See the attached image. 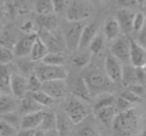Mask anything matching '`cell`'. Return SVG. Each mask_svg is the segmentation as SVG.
Here are the masks:
<instances>
[{
    "label": "cell",
    "mask_w": 146,
    "mask_h": 136,
    "mask_svg": "<svg viewBox=\"0 0 146 136\" xmlns=\"http://www.w3.org/2000/svg\"><path fill=\"white\" fill-rule=\"evenodd\" d=\"M140 123L139 113L134 108L125 112L117 113L111 125L117 136H131L137 130Z\"/></svg>",
    "instance_id": "cell-1"
},
{
    "label": "cell",
    "mask_w": 146,
    "mask_h": 136,
    "mask_svg": "<svg viewBox=\"0 0 146 136\" xmlns=\"http://www.w3.org/2000/svg\"><path fill=\"white\" fill-rule=\"evenodd\" d=\"M65 112L74 125L82 123L88 115V110L85 102L77 98H71L65 106Z\"/></svg>",
    "instance_id": "cell-2"
},
{
    "label": "cell",
    "mask_w": 146,
    "mask_h": 136,
    "mask_svg": "<svg viewBox=\"0 0 146 136\" xmlns=\"http://www.w3.org/2000/svg\"><path fill=\"white\" fill-rule=\"evenodd\" d=\"M86 24L84 22H68L64 28V43L71 51L79 49L81 35Z\"/></svg>",
    "instance_id": "cell-3"
},
{
    "label": "cell",
    "mask_w": 146,
    "mask_h": 136,
    "mask_svg": "<svg viewBox=\"0 0 146 136\" xmlns=\"http://www.w3.org/2000/svg\"><path fill=\"white\" fill-rule=\"evenodd\" d=\"M92 13V8L87 2L81 0H73L68 5L66 18L68 22H84Z\"/></svg>",
    "instance_id": "cell-4"
},
{
    "label": "cell",
    "mask_w": 146,
    "mask_h": 136,
    "mask_svg": "<svg viewBox=\"0 0 146 136\" xmlns=\"http://www.w3.org/2000/svg\"><path fill=\"white\" fill-rule=\"evenodd\" d=\"M35 74L41 80V82H44L57 80H66L69 73L64 66H50L43 64L38 67Z\"/></svg>",
    "instance_id": "cell-5"
},
{
    "label": "cell",
    "mask_w": 146,
    "mask_h": 136,
    "mask_svg": "<svg viewBox=\"0 0 146 136\" xmlns=\"http://www.w3.org/2000/svg\"><path fill=\"white\" fill-rule=\"evenodd\" d=\"M86 84H87L90 94L98 92V94L106 92V90L110 88V82L106 75L100 73V72H90L85 78Z\"/></svg>",
    "instance_id": "cell-6"
},
{
    "label": "cell",
    "mask_w": 146,
    "mask_h": 136,
    "mask_svg": "<svg viewBox=\"0 0 146 136\" xmlns=\"http://www.w3.org/2000/svg\"><path fill=\"white\" fill-rule=\"evenodd\" d=\"M129 51H130V44H129V39H127L126 37L119 36L110 46V55L113 56L120 63L129 62Z\"/></svg>",
    "instance_id": "cell-7"
},
{
    "label": "cell",
    "mask_w": 146,
    "mask_h": 136,
    "mask_svg": "<svg viewBox=\"0 0 146 136\" xmlns=\"http://www.w3.org/2000/svg\"><path fill=\"white\" fill-rule=\"evenodd\" d=\"M106 76L111 82H121L122 78V65L112 55H108L104 60Z\"/></svg>",
    "instance_id": "cell-8"
},
{
    "label": "cell",
    "mask_w": 146,
    "mask_h": 136,
    "mask_svg": "<svg viewBox=\"0 0 146 136\" xmlns=\"http://www.w3.org/2000/svg\"><path fill=\"white\" fill-rule=\"evenodd\" d=\"M130 51H129V63L134 68H144L146 66V48L135 41L129 40Z\"/></svg>",
    "instance_id": "cell-9"
},
{
    "label": "cell",
    "mask_w": 146,
    "mask_h": 136,
    "mask_svg": "<svg viewBox=\"0 0 146 136\" xmlns=\"http://www.w3.org/2000/svg\"><path fill=\"white\" fill-rule=\"evenodd\" d=\"M41 90L46 92L53 100H57V98H65L68 92V88L65 80H57V81L44 82Z\"/></svg>",
    "instance_id": "cell-10"
},
{
    "label": "cell",
    "mask_w": 146,
    "mask_h": 136,
    "mask_svg": "<svg viewBox=\"0 0 146 136\" xmlns=\"http://www.w3.org/2000/svg\"><path fill=\"white\" fill-rule=\"evenodd\" d=\"M11 94L18 98H22L28 92V79L21 74L12 73L10 81Z\"/></svg>",
    "instance_id": "cell-11"
},
{
    "label": "cell",
    "mask_w": 146,
    "mask_h": 136,
    "mask_svg": "<svg viewBox=\"0 0 146 136\" xmlns=\"http://www.w3.org/2000/svg\"><path fill=\"white\" fill-rule=\"evenodd\" d=\"M36 38L37 34H30L19 39L13 48L14 56L18 58H26L30 56L31 50H32V47L34 45Z\"/></svg>",
    "instance_id": "cell-12"
},
{
    "label": "cell",
    "mask_w": 146,
    "mask_h": 136,
    "mask_svg": "<svg viewBox=\"0 0 146 136\" xmlns=\"http://www.w3.org/2000/svg\"><path fill=\"white\" fill-rule=\"evenodd\" d=\"M134 18V13L130 9L119 8L116 12V21L118 23L120 30L125 34L132 32V22Z\"/></svg>",
    "instance_id": "cell-13"
},
{
    "label": "cell",
    "mask_w": 146,
    "mask_h": 136,
    "mask_svg": "<svg viewBox=\"0 0 146 136\" xmlns=\"http://www.w3.org/2000/svg\"><path fill=\"white\" fill-rule=\"evenodd\" d=\"M71 90L72 94H74V96L79 98V100H82L84 102H88V100H90L92 94H90V90H88L84 78H76L73 81V82H72Z\"/></svg>",
    "instance_id": "cell-14"
},
{
    "label": "cell",
    "mask_w": 146,
    "mask_h": 136,
    "mask_svg": "<svg viewBox=\"0 0 146 136\" xmlns=\"http://www.w3.org/2000/svg\"><path fill=\"white\" fill-rule=\"evenodd\" d=\"M20 98L13 94H1L0 96V116L7 113L15 112L19 108Z\"/></svg>",
    "instance_id": "cell-15"
},
{
    "label": "cell",
    "mask_w": 146,
    "mask_h": 136,
    "mask_svg": "<svg viewBox=\"0 0 146 136\" xmlns=\"http://www.w3.org/2000/svg\"><path fill=\"white\" fill-rule=\"evenodd\" d=\"M44 111L39 110L36 112H32L29 114H25L21 117V123H20V128L22 129H33L37 130V128L40 127L42 122Z\"/></svg>",
    "instance_id": "cell-16"
},
{
    "label": "cell",
    "mask_w": 146,
    "mask_h": 136,
    "mask_svg": "<svg viewBox=\"0 0 146 136\" xmlns=\"http://www.w3.org/2000/svg\"><path fill=\"white\" fill-rule=\"evenodd\" d=\"M98 33V28L96 23H90L85 25L81 35L79 49H82V50L87 49L88 45L90 44V42H92V40L96 37V35Z\"/></svg>",
    "instance_id": "cell-17"
},
{
    "label": "cell",
    "mask_w": 146,
    "mask_h": 136,
    "mask_svg": "<svg viewBox=\"0 0 146 136\" xmlns=\"http://www.w3.org/2000/svg\"><path fill=\"white\" fill-rule=\"evenodd\" d=\"M12 71L9 65H0V94H11L10 81Z\"/></svg>",
    "instance_id": "cell-18"
},
{
    "label": "cell",
    "mask_w": 146,
    "mask_h": 136,
    "mask_svg": "<svg viewBox=\"0 0 146 136\" xmlns=\"http://www.w3.org/2000/svg\"><path fill=\"white\" fill-rule=\"evenodd\" d=\"M73 122L68 117L66 112L57 113V125L56 130L58 131L60 136H69L73 129Z\"/></svg>",
    "instance_id": "cell-19"
},
{
    "label": "cell",
    "mask_w": 146,
    "mask_h": 136,
    "mask_svg": "<svg viewBox=\"0 0 146 136\" xmlns=\"http://www.w3.org/2000/svg\"><path fill=\"white\" fill-rule=\"evenodd\" d=\"M120 27L117 23L116 19L113 17H110L106 19L104 27V35L108 41H114L120 35Z\"/></svg>",
    "instance_id": "cell-20"
},
{
    "label": "cell",
    "mask_w": 146,
    "mask_h": 136,
    "mask_svg": "<svg viewBox=\"0 0 146 136\" xmlns=\"http://www.w3.org/2000/svg\"><path fill=\"white\" fill-rule=\"evenodd\" d=\"M42 110V106L38 104L32 98H30L28 94H26L24 98H20V103L18 111L21 114H29L32 112H36V111Z\"/></svg>",
    "instance_id": "cell-21"
},
{
    "label": "cell",
    "mask_w": 146,
    "mask_h": 136,
    "mask_svg": "<svg viewBox=\"0 0 146 136\" xmlns=\"http://www.w3.org/2000/svg\"><path fill=\"white\" fill-rule=\"evenodd\" d=\"M39 26L41 29L48 32L53 33L58 28V19L55 14H49V15H39L37 18Z\"/></svg>",
    "instance_id": "cell-22"
},
{
    "label": "cell",
    "mask_w": 146,
    "mask_h": 136,
    "mask_svg": "<svg viewBox=\"0 0 146 136\" xmlns=\"http://www.w3.org/2000/svg\"><path fill=\"white\" fill-rule=\"evenodd\" d=\"M49 53L48 48L46 45L43 43V41L37 36L36 40L34 42V45L32 47V50L30 53V57L32 61H42L45 58V56Z\"/></svg>",
    "instance_id": "cell-23"
},
{
    "label": "cell",
    "mask_w": 146,
    "mask_h": 136,
    "mask_svg": "<svg viewBox=\"0 0 146 136\" xmlns=\"http://www.w3.org/2000/svg\"><path fill=\"white\" fill-rule=\"evenodd\" d=\"M115 100L116 98H114V96L110 94V92H102V94H100L98 98H96V102H94V111L98 110L100 108L106 107V106H113L114 103H115Z\"/></svg>",
    "instance_id": "cell-24"
},
{
    "label": "cell",
    "mask_w": 146,
    "mask_h": 136,
    "mask_svg": "<svg viewBox=\"0 0 146 136\" xmlns=\"http://www.w3.org/2000/svg\"><path fill=\"white\" fill-rule=\"evenodd\" d=\"M17 41L18 40L16 39L15 33L13 32L12 29L3 28V30L0 33V44H1L2 47H5V48L11 49L12 50Z\"/></svg>",
    "instance_id": "cell-25"
},
{
    "label": "cell",
    "mask_w": 146,
    "mask_h": 136,
    "mask_svg": "<svg viewBox=\"0 0 146 136\" xmlns=\"http://www.w3.org/2000/svg\"><path fill=\"white\" fill-rule=\"evenodd\" d=\"M57 125V113L53 112V111H44V115H43L42 122L40 124V130L44 131H49L53 130V129H56Z\"/></svg>",
    "instance_id": "cell-26"
},
{
    "label": "cell",
    "mask_w": 146,
    "mask_h": 136,
    "mask_svg": "<svg viewBox=\"0 0 146 136\" xmlns=\"http://www.w3.org/2000/svg\"><path fill=\"white\" fill-rule=\"evenodd\" d=\"M27 94L32 98L35 102L38 104H40L42 107L46 106V107H50L55 103V100H53L51 96H49L46 92L43 90H38V92H27Z\"/></svg>",
    "instance_id": "cell-27"
},
{
    "label": "cell",
    "mask_w": 146,
    "mask_h": 136,
    "mask_svg": "<svg viewBox=\"0 0 146 136\" xmlns=\"http://www.w3.org/2000/svg\"><path fill=\"white\" fill-rule=\"evenodd\" d=\"M96 116L104 124H111L112 120L116 115V111L114 106H106L96 111Z\"/></svg>",
    "instance_id": "cell-28"
},
{
    "label": "cell",
    "mask_w": 146,
    "mask_h": 136,
    "mask_svg": "<svg viewBox=\"0 0 146 136\" xmlns=\"http://www.w3.org/2000/svg\"><path fill=\"white\" fill-rule=\"evenodd\" d=\"M121 82L126 86H131L137 84L136 75H135V68L131 65H126L122 67V78Z\"/></svg>",
    "instance_id": "cell-29"
},
{
    "label": "cell",
    "mask_w": 146,
    "mask_h": 136,
    "mask_svg": "<svg viewBox=\"0 0 146 136\" xmlns=\"http://www.w3.org/2000/svg\"><path fill=\"white\" fill-rule=\"evenodd\" d=\"M43 64L50 66H64L66 63V57L63 53L49 52L42 60Z\"/></svg>",
    "instance_id": "cell-30"
},
{
    "label": "cell",
    "mask_w": 146,
    "mask_h": 136,
    "mask_svg": "<svg viewBox=\"0 0 146 136\" xmlns=\"http://www.w3.org/2000/svg\"><path fill=\"white\" fill-rule=\"evenodd\" d=\"M35 9L39 15H49L54 14L52 0H37L35 4Z\"/></svg>",
    "instance_id": "cell-31"
},
{
    "label": "cell",
    "mask_w": 146,
    "mask_h": 136,
    "mask_svg": "<svg viewBox=\"0 0 146 136\" xmlns=\"http://www.w3.org/2000/svg\"><path fill=\"white\" fill-rule=\"evenodd\" d=\"M88 51L92 53V55H98L104 50V38L102 34L98 33L94 39L92 40L90 44L88 45Z\"/></svg>",
    "instance_id": "cell-32"
},
{
    "label": "cell",
    "mask_w": 146,
    "mask_h": 136,
    "mask_svg": "<svg viewBox=\"0 0 146 136\" xmlns=\"http://www.w3.org/2000/svg\"><path fill=\"white\" fill-rule=\"evenodd\" d=\"M92 53L90 51H83V52L79 53L72 59V63L75 67L78 68H83L86 67L92 60Z\"/></svg>",
    "instance_id": "cell-33"
},
{
    "label": "cell",
    "mask_w": 146,
    "mask_h": 136,
    "mask_svg": "<svg viewBox=\"0 0 146 136\" xmlns=\"http://www.w3.org/2000/svg\"><path fill=\"white\" fill-rule=\"evenodd\" d=\"M21 117L19 113L15 112H11V113H7V114L1 115L0 118L3 121H5L6 123H8L9 125H11L12 127L16 129L20 128V123H21Z\"/></svg>",
    "instance_id": "cell-34"
},
{
    "label": "cell",
    "mask_w": 146,
    "mask_h": 136,
    "mask_svg": "<svg viewBox=\"0 0 146 136\" xmlns=\"http://www.w3.org/2000/svg\"><path fill=\"white\" fill-rule=\"evenodd\" d=\"M42 84L43 82H41V80L37 77V75L35 73L31 74L28 78V92H38V90H42Z\"/></svg>",
    "instance_id": "cell-35"
},
{
    "label": "cell",
    "mask_w": 146,
    "mask_h": 136,
    "mask_svg": "<svg viewBox=\"0 0 146 136\" xmlns=\"http://www.w3.org/2000/svg\"><path fill=\"white\" fill-rule=\"evenodd\" d=\"M146 24V17L145 14L142 12H138V13L134 14V18H133L132 22V31L135 33H138Z\"/></svg>",
    "instance_id": "cell-36"
},
{
    "label": "cell",
    "mask_w": 146,
    "mask_h": 136,
    "mask_svg": "<svg viewBox=\"0 0 146 136\" xmlns=\"http://www.w3.org/2000/svg\"><path fill=\"white\" fill-rule=\"evenodd\" d=\"M14 54L11 49L0 46V65H9L13 61Z\"/></svg>",
    "instance_id": "cell-37"
},
{
    "label": "cell",
    "mask_w": 146,
    "mask_h": 136,
    "mask_svg": "<svg viewBox=\"0 0 146 136\" xmlns=\"http://www.w3.org/2000/svg\"><path fill=\"white\" fill-rule=\"evenodd\" d=\"M114 109L116 111V114L117 113H121V112H125V111H128L130 109L133 108V105L128 102L127 100H125L124 98H118L117 100H115V103H114Z\"/></svg>",
    "instance_id": "cell-38"
},
{
    "label": "cell",
    "mask_w": 146,
    "mask_h": 136,
    "mask_svg": "<svg viewBox=\"0 0 146 136\" xmlns=\"http://www.w3.org/2000/svg\"><path fill=\"white\" fill-rule=\"evenodd\" d=\"M17 130L0 118V136H15Z\"/></svg>",
    "instance_id": "cell-39"
},
{
    "label": "cell",
    "mask_w": 146,
    "mask_h": 136,
    "mask_svg": "<svg viewBox=\"0 0 146 136\" xmlns=\"http://www.w3.org/2000/svg\"><path fill=\"white\" fill-rule=\"evenodd\" d=\"M121 98H124V100H127L128 102H130L132 105H134V104H136V103H139V102H141V100H142L141 96H139L138 94H136L135 92H131L130 90H125V92H123L122 94H121Z\"/></svg>",
    "instance_id": "cell-40"
},
{
    "label": "cell",
    "mask_w": 146,
    "mask_h": 136,
    "mask_svg": "<svg viewBox=\"0 0 146 136\" xmlns=\"http://www.w3.org/2000/svg\"><path fill=\"white\" fill-rule=\"evenodd\" d=\"M18 67H19L20 71L25 75V74H33L32 71L34 69V66H33L32 60L31 61H28V60H22L21 62H19L18 64ZM23 75V76H24Z\"/></svg>",
    "instance_id": "cell-41"
},
{
    "label": "cell",
    "mask_w": 146,
    "mask_h": 136,
    "mask_svg": "<svg viewBox=\"0 0 146 136\" xmlns=\"http://www.w3.org/2000/svg\"><path fill=\"white\" fill-rule=\"evenodd\" d=\"M136 82L139 86H144L146 84V74L143 68H135Z\"/></svg>",
    "instance_id": "cell-42"
},
{
    "label": "cell",
    "mask_w": 146,
    "mask_h": 136,
    "mask_svg": "<svg viewBox=\"0 0 146 136\" xmlns=\"http://www.w3.org/2000/svg\"><path fill=\"white\" fill-rule=\"evenodd\" d=\"M78 136H100V133L92 126H85L80 129L78 132Z\"/></svg>",
    "instance_id": "cell-43"
},
{
    "label": "cell",
    "mask_w": 146,
    "mask_h": 136,
    "mask_svg": "<svg viewBox=\"0 0 146 136\" xmlns=\"http://www.w3.org/2000/svg\"><path fill=\"white\" fill-rule=\"evenodd\" d=\"M116 2L120 6V8H126V9H130V8L138 6L137 0H116Z\"/></svg>",
    "instance_id": "cell-44"
},
{
    "label": "cell",
    "mask_w": 146,
    "mask_h": 136,
    "mask_svg": "<svg viewBox=\"0 0 146 136\" xmlns=\"http://www.w3.org/2000/svg\"><path fill=\"white\" fill-rule=\"evenodd\" d=\"M52 4L55 13H60L65 9L66 5H67V1L66 0H52Z\"/></svg>",
    "instance_id": "cell-45"
},
{
    "label": "cell",
    "mask_w": 146,
    "mask_h": 136,
    "mask_svg": "<svg viewBox=\"0 0 146 136\" xmlns=\"http://www.w3.org/2000/svg\"><path fill=\"white\" fill-rule=\"evenodd\" d=\"M136 34H137V38L135 41H136L138 44H140L142 47L146 48V24L144 27L141 29L138 33H136Z\"/></svg>",
    "instance_id": "cell-46"
},
{
    "label": "cell",
    "mask_w": 146,
    "mask_h": 136,
    "mask_svg": "<svg viewBox=\"0 0 146 136\" xmlns=\"http://www.w3.org/2000/svg\"><path fill=\"white\" fill-rule=\"evenodd\" d=\"M34 28H35V25L34 23H33L32 21H28L26 22L25 24H23L22 25V31H24L25 33H28V34H35L34 33Z\"/></svg>",
    "instance_id": "cell-47"
},
{
    "label": "cell",
    "mask_w": 146,
    "mask_h": 136,
    "mask_svg": "<svg viewBox=\"0 0 146 136\" xmlns=\"http://www.w3.org/2000/svg\"><path fill=\"white\" fill-rule=\"evenodd\" d=\"M36 130H33V129H22L19 128L16 132L15 136H34Z\"/></svg>",
    "instance_id": "cell-48"
},
{
    "label": "cell",
    "mask_w": 146,
    "mask_h": 136,
    "mask_svg": "<svg viewBox=\"0 0 146 136\" xmlns=\"http://www.w3.org/2000/svg\"><path fill=\"white\" fill-rule=\"evenodd\" d=\"M45 136H60V134L56 129H53V130L46 131V132H45Z\"/></svg>",
    "instance_id": "cell-49"
},
{
    "label": "cell",
    "mask_w": 146,
    "mask_h": 136,
    "mask_svg": "<svg viewBox=\"0 0 146 136\" xmlns=\"http://www.w3.org/2000/svg\"><path fill=\"white\" fill-rule=\"evenodd\" d=\"M34 136H45V132L39 129V130H36V132H35Z\"/></svg>",
    "instance_id": "cell-50"
},
{
    "label": "cell",
    "mask_w": 146,
    "mask_h": 136,
    "mask_svg": "<svg viewBox=\"0 0 146 136\" xmlns=\"http://www.w3.org/2000/svg\"><path fill=\"white\" fill-rule=\"evenodd\" d=\"M137 3L139 6H143V0H137Z\"/></svg>",
    "instance_id": "cell-51"
},
{
    "label": "cell",
    "mask_w": 146,
    "mask_h": 136,
    "mask_svg": "<svg viewBox=\"0 0 146 136\" xmlns=\"http://www.w3.org/2000/svg\"><path fill=\"white\" fill-rule=\"evenodd\" d=\"M138 136H146V129H144V130H143Z\"/></svg>",
    "instance_id": "cell-52"
},
{
    "label": "cell",
    "mask_w": 146,
    "mask_h": 136,
    "mask_svg": "<svg viewBox=\"0 0 146 136\" xmlns=\"http://www.w3.org/2000/svg\"><path fill=\"white\" fill-rule=\"evenodd\" d=\"M2 16H3V11H2V9L0 8V20H1Z\"/></svg>",
    "instance_id": "cell-53"
},
{
    "label": "cell",
    "mask_w": 146,
    "mask_h": 136,
    "mask_svg": "<svg viewBox=\"0 0 146 136\" xmlns=\"http://www.w3.org/2000/svg\"><path fill=\"white\" fill-rule=\"evenodd\" d=\"M3 30V25L1 24V22H0V33H1V31Z\"/></svg>",
    "instance_id": "cell-54"
},
{
    "label": "cell",
    "mask_w": 146,
    "mask_h": 136,
    "mask_svg": "<svg viewBox=\"0 0 146 136\" xmlns=\"http://www.w3.org/2000/svg\"><path fill=\"white\" fill-rule=\"evenodd\" d=\"M143 6H146V0H143Z\"/></svg>",
    "instance_id": "cell-55"
},
{
    "label": "cell",
    "mask_w": 146,
    "mask_h": 136,
    "mask_svg": "<svg viewBox=\"0 0 146 136\" xmlns=\"http://www.w3.org/2000/svg\"><path fill=\"white\" fill-rule=\"evenodd\" d=\"M2 2H3V0H0V5L2 4Z\"/></svg>",
    "instance_id": "cell-56"
},
{
    "label": "cell",
    "mask_w": 146,
    "mask_h": 136,
    "mask_svg": "<svg viewBox=\"0 0 146 136\" xmlns=\"http://www.w3.org/2000/svg\"><path fill=\"white\" fill-rule=\"evenodd\" d=\"M143 69H144V71H145V74H146V66H145L144 68H143Z\"/></svg>",
    "instance_id": "cell-57"
},
{
    "label": "cell",
    "mask_w": 146,
    "mask_h": 136,
    "mask_svg": "<svg viewBox=\"0 0 146 136\" xmlns=\"http://www.w3.org/2000/svg\"><path fill=\"white\" fill-rule=\"evenodd\" d=\"M90 1H96V0H90Z\"/></svg>",
    "instance_id": "cell-58"
},
{
    "label": "cell",
    "mask_w": 146,
    "mask_h": 136,
    "mask_svg": "<svg viewBox=\"0 0 146 136\" xmlns=\"http://www.w3.org/2000/svg\"><path fill=\"white\" fill-rule=\"evenodd\" d=\"M0 96H1V94H0Z\"/></svg>",
    "instance_id": "cell-59"
},
{
    "label": "cell",
    "mask_w": 146,
    "mask_h": 136,
    "mask_svg": "<svg viewBox=\"0 0 146 136\" xmlns=\"http://www.w3.org/2000/svg\"><path fill=\"white\" fill-rule=\"evenodd\" d=\"M145 17H146V15H145Z\"/></svg>",
    "instance_id": "cell-60"
}]
</instances>
